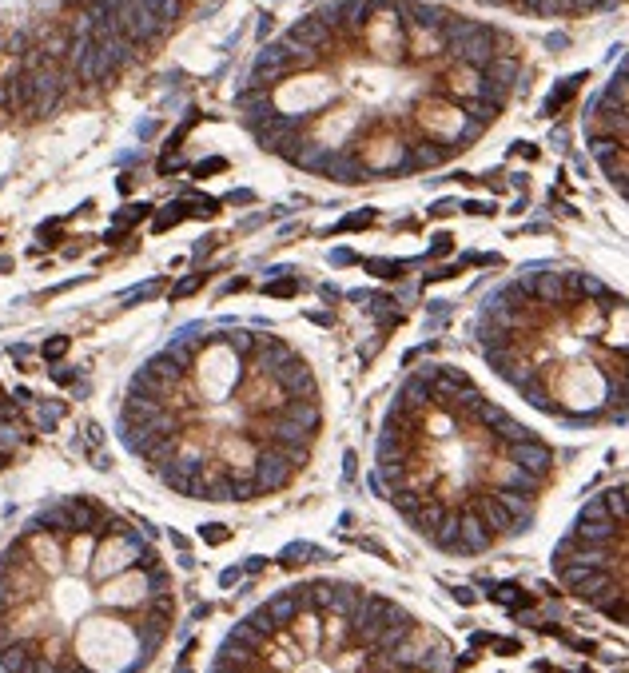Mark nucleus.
Here are the masks:
<instances>
[{
    "instance_id": "6ab92c4d",
    "label": "nucleus",
    "mask_w": 629,
    "mask_h": 673,
    "mask_svg": "<svg viewBox=\"0 0 629 673\" xmlns=\"http://www.w3.org/2000/svg\"><path fill=\"white\" fill-rule=\"evenodd\" d=\"M239 574H243V570H223L219 582H223V586H235V582H239Z\"/></svg>"
},
{
    "instance_id": "aec40b11",
    "label": "nucleus",
    "mask_w": 629,
    "mask_h": 673,
    "mask_svg": "<svg viewBox=\"0 0 629 673\" xmlns=\"http://www.w3.org/2000/svg\"><path fill=\"white\" fill-rule=\"evenodd\" d=\"M514 156H526V159H534V156H538V147H530V144H514Z\"/></svg>"
},
{
    "instance_id": "a211bd4d",
    "label": "nucleus",
    "mask_w": 629,
    "mask_h": 673,
    "mask_svg": "<svg viewBox=\"0 0 629 673\" xmlns=\"http://www.w3.org/2000/svg\"><path fill=\"white\" fill-rule=\"evenodd\" d=\"M355 466H358V458H355V454H346V470H343V482H351V478H355Z\"/></svg>"
},
{
    "instance_id": "2eb2a0df",
    "label": "nucleus",
    "mask_w": 629,
    "mask_h": 673,
    "mask_svg": "<svg viewBox=\"0 0 629 673\" xmlns=\"http://www.w3.org/2000/svg\"><path fill=\"white\" fill-rule=\"evenodd\" d=\"M223 168H227L223 159H208V164H199L196 168V175H211V172H223Z\"/></svg>"
},
{
    "instance_id": "4be33fe9",
    "label": "nucleus",
    "mask_w": 629,
    "mask_h": 673,
    "mask_svg": "<svg viewBox=\"0 0 629 673\" xmlns=\"http://www.w3.org/2000/svg\"><path fill=\"white\" fill-rule=\"evenodd\" d=\"M494 649H498V653H514V649H518V641H494Z\"/></svg>"
},
{
    "instance_id": "6e6552de",
    "label": "nucleus",
    "mask_w": 629,
    "mask_h": 673,
    "mask_svg": "<svg viewBox=\"0 0 629 673\" xmlns=\"http://www.w3.org/2000/svg\"><path fill=\"white\" fill-rule=\"evenodd\" d=\"M187 215V208L184 204H172V208H163V215H156V232H168L172 223H180Z\"/></svg>"
},
{
    "instance_id": "ddd939ff",
    "label": "nucleus",
    "mask_w": 629,
    "mask_h": 673,
    "mask_svg": "<svg viewBox=\"0 0 629 673\" xmlns=\"http://www.w3.org/2000/svg\"><path fill=\"white\" fill-rule=\"evenodd\" d=\"M370 220H374L370 211H363V215H351V220H343V223H339V232H355V227H367Z\"/></svg>"
},
{
    "instance_id": "20e7f679",
    "label": "nucleus",
    "mask_w": 629,
    "mask_h": 673,
    "mask_svg": "<svg viewBox=\"0 0 629 673\" xmlns=\"http://www.w3.org/2000/svg\"><path fill=\"white\" fill-rule=\"evenodd\" d=\"M263 610H267V618H271V622L279 625V629H283V625H291V622H299V613H303V610H299V598L291 594V589L275 594V598L267 601Z\"/></svg>"
},
{
    "instance_id": "f3484780",
    "label": "nucleus",
    "mask_w": 629,
    "mask_h": 673,
    "mask_svg": "<svg viewBox=\"0 0 629 673\" xmlns=\"http://www.w3.org/2000/svg\"><path fill=\"white\" fill-rule=\"evenodd\" d=\"M446 251H450V235H438L431 247V255H446Z\"/></svg>"
},
{
    "instance_id": "f8f14e48",
    "label": "nucleus",
    "mask_w": 629,
    "mask_h": 673,
    "mask_svg": "<svg viewBox=\"0 0 629 673\" xmlns=\"http://www.w3.org/2000/svg\"><path fill=\"white\" fill-rule=\"evenodd\" d=\"M64 351H68V339H60V335H56V339H48V343H44V359H60Z\"/></svg>"
},
{
    "instance_id": "7ed1b4c3",
    "label": "nucleus",
    "mask_w": 629,
    "mask_h": 673,
    "mask_svg": "<svg viewBox=\"0 0 629 673\" xmlns=\"http://www.w3.org/2000/svg\"><path fill=\"white\" fill-rule=\"evenodd\" d=\"M518 76H522V64L514 60V56H494V60L482 68V80L490 88H498V92H506V96H510V88L518 84Z\"/></svg>"
},
{
    "instance_id": "5701e85b",
    "label": "nucleus",
    "mask_w": 629,
    "mask_h": 673,
    "mask_svg": "<svg viewBox=\"0 0 629 673\" xmlns=\"http://www.w3.org/2000/svg\"><path fill=\"white\" fill-rule=\"evenodd\" d=\"M621 0H597V8H617Z\"/></svg>"
},
{
    "instance_id": "dca6fc26",
    "label": "nucleus",
    "mask_w": 629,
    "mask_h": 673,
    "mask_svg": "<svg viewBox=\"0 0 629 673\" xmlns=\"http://www.w3.org/2000/svg\"><path fill=\"white\" fill-rule=\"evenodd\" d=\"M454 598L462 601V606H474V601H478V594H474V589H466V586H458V589H454Z\"/></svg>"
},
{
    "instance_id": "b1692460",
    "label": "nucleus",
    "mask_w": 629,
    "mask_h": 673,
    "mask_svg": "<svg viewBox=\"0 0 629 673\" xmlns=\"http://www.w3.org/2000/svg\"><path fill=\"white\" fill-rule=\"evenodd\" d=\"M4 462H8V458H4V454H0V466H4Z\"/></svg>"
},
{
    "instance_id": "1a4fd4ad",
    "label": "nucleus",
    "mask_w": 629,
    "mask_h": 673,
    "mask_svg": "<svg viewBox=\"0 0 629 673\" xmlns=\"http://www.w3.org/2000/svg\"><path fill=\"white\" fill-rule=\"evenodd\" d=\"M367 271H374V275H383V279H398L403 275V263H386V259H370Z\"/></svg>"
},
{
    "instance_id": "9d476101",
    "label": "nucleus",
    "mask_w": 629,
    "mask_h": 673,
    "mask_svg": "<svg viewBox=\"0 0 629 673\" xmlns=\"http://www.w3.org/2000/svg\"><path fill=\"white\" fill-rule=\"evenodd\" d=\"M199 534H203V542H211V546H223V542L231 538L223 522H211V526H203V530H199Z\"/></svg>"
},
{
    "instance_id": "39448f33",
    "label": "nucleus",
    "mask_w": 629,
    "mask_h": 673,
    "mask_svg": "<svg viewBox=\"0 0 629 673\" xmlns=\"http://www.w3.org/2000/svg\"><path fill=\"white\" fill-rule=\"evenodd\" d=\"M578 84H586V76H574V80H566V84L557 88V96H550L546 100V116H557V112L566 108V100L578 92Z\"/></svg>"
},
{
    "instance_id": "f257e3e1",
    "label": "nucleus",
    "mask_w": 629,
    "mask_h": 673,
    "mask_svg": "<svg viewBox=\"0 0 629 673\" xmlns=\"http://www.w3.org/2000/svg\"><path fill=\"white\" fill-rule=\"evenodd\" d=\"M283 44L295 52V56H315L319 48L331 44V25H327L319 13H311V16H303L299 25H291V32L283 36Z\"/></svg>"
},
{
    "instance_id": "423d86ee",
    "label": "nucleus",
    "mask_w": 629,
    "mask_h": 673,
    "mask_svg": "<svg viewBox=\"0 0 629 673\" xmlns=\"http://www.w3.org/2000/svg\"><path fill=\"white\" fill-rule=\"evenodd\" d=\"M299 558H323L315 546H307V542H295V546H287L283 554H279V562L283 566H299Z\"/></svg>"
},
{
    "instance_id": "0eeeda50",
    "label": "nucleus",
    "mask_w": 629,
    "mask_h": 673,
    "mask_svg": "<svg viewBox=\"0 0 629 673\" xmlns=\"http://www.w3.org/2000/svg\"><path fill=\"white\" fill-rule=\"evenodd\" d=\"M494 601H506L510 610H518V606H530V594H522L518 586H498V594H494Z\"/></svg>"
},
{
    "instance_id": "4468645a",
    "label": "nucleus",
    "mask_w": 629,
    "mask_h": 673,
    "mask_svg": "<svg viewBox=\"0 0 629 673\" xmlns=\"http://www.w3.org/2000/svg\"><path fill=\"white\" fill-rule=\"evenodd\" d=\"M203 279H208V275H191V279H184L180 287H175V299H180V295H191L196 287H203Z\"/></svg>"
},
{
    "instance_id": "f03ea898",
    "label": "nucleus",
    "mask_w": 629,
    "mask_h": 673,
    "mask_svg": "<svg viewBox=\"0 0 629 673\" xmlns=\"http://www.w3.org/2000/svg\"><path fill=\"white\" fill-rule=\"evenodd\" d=\"M510 458V462H518L522 470H530V474L538 478H550V470H554V446H546L542 439H522V442H510L506 451H502Z\"/></svg>"
},
{
    "instance_id": "412c9836",
    "label": "nucleus",
    "mask_w": 629,
    "mask_h": 673,
    "mask_svg": "<svg viewBox=\"0 0 629 673\" xmlns=\"http://www.w3.org/2000/svg\"><path fill=\"white\" fill-rule=\"evenodd\" d=\"M243 570H247V574H259V570H263V558H247Z\"/></svg>"
},
{
    "instance_id": "9b49d317",
    "label": "nucleus",
    "mask_w": 629,
    "mask_h": 673,
    "mask_svg": "<svg viewBox=\"0 0 629 673\" xmlns=\"http://www.w3.org/2000/svg\"><path fill=\"white\" fill-rule=\"evenodd\" d=\"M295 291H299V275H287V279L267 287V295H279V299H283V295H295Z\"/></svg>"
}]
</instances>
